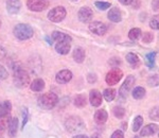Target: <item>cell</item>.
Instances as JSON below:
<instances>
[{
	"mask_svg": "<svg viewBox=\"0 0 159 138\" xmlns=\"http://www.w3.org/2000/svg\"><path fill=\"white\" fill-rule=\"evenodd\" d=\"M121 64V60L119 58H112L109 60V65L111 66H119Z\"/></svg>",
	"mask_w": 159,
	"mask_h": 138,
	"instance_id": "obj_38",
	"label": "cell"
},
{
	"mask_svg": "<svg viewBox=\"0 0 159 138\" xmlns=\"http://www.w3.org/2000/svg\"><path fill=\"white\" fill-rule=\"evenodd\" d=\"M134 138H139V137H138V136H136V137H134Z\"/></svg>",
	"mask_w": 159,
	"mask_h": 138,
	"instance_id": "obj_50",
	"label": "cell"
},
{
	"mask_svg": "<svg viewBox=\"0 0 159 138\" xmlns=\"http://www.w3.org/2000/svg\"><path fill=\"white\" fill-rule=\"evenodd\" d=\"M133 98L136 99V100H140V99H142L143 97L145 96V89L143 87H136L133 89Z\"/></svg>",
	"mask_w": 159,
	"mask_h": 138,
	"instance_id": "obj_23",
	"label": "cell"
},
{
	"mask_svg": "<svg viewBox=\"0 0 159 138\" xmlns=\"http://www.w3.org/2000/svg\"><path fill=\"white\" fill-rule=\"evenodd\" d=\"M96 81H97V75H92V73H90V75L88 76V82L89 83H94Z\"/></svg>",
	"mask_w": 159,
	"mask_h": 138,
	"instance_id": "obj_41",
	"label": "cell"
},
{
	"mask_svg": "<svg viewBox=\"0 0 159 138\" xmlns=\"http://www.w3.org/2000/svg\"><path fill=\"white\" fill-rule=\"evenodd\" d=\"M148 84L151 86V87H156V86H158L159 85V75L151 76L148 80Z\"/></svg>",
	"mask_w": 159,
	"mask_h": 138,
	"instance_id": "obj_30",
	"label": "cell"
},
{
	"mask_svg": "<svg viewBox=\"0 0 159 138\" xmlns=\"http://www.w3.org/2000/svg\"><path fill=\"white\" fill-rule=\"evenodd\" d=\"M21 9V2L20 0H7V10L10 14H17Z\"/></svg>",
	"mask_w": 159,
	"mask_h": 138,
	"instance_id": "obj_12",
	"label": "cell"
},
{
	"mask_svg": "<svg viewBox=\"0 0 159 138\" xmlns=\"http://www.w3.org/2000/svg\"><path fill=\"white\" fill-rule=\"evenodd\" d=\"M73 138H88L86 136V135H76V136H74Z\"/></svg>",
	"mask_w": 159,
	"mask_h": 138,
	"instance_id": "obj_45",
	"label": "cell"
},
{
	"mask_svg": "<svg viewBox=\"0 0 159 138\" xmlns=\"http://www.w3.org/2000/svg\"><path fill=\"white\" fill-rule=\"evenodd\" d=\"M123 76V72L121 69L119 68H115V69H111L108 73L106 75V78H105V81L108 85H115V84L119 83V81L122 79Z\"/></svg>",
	"mask_w": 159,
	"mask_h": 138,
	"instance_id": "obj_8",
	"label": "cell"
},
{
	"mask_svg": "<svg viewBox=\"0 0 159 138\" xmlns=\"http://www.w3.org/2000/svg\"><path fill=\"white\" fill-rule=\"evenodd\" d=\"M74 105L76 107H84L86 105V97L84 94H76V97L74 98Z\"/></svg>",
	"mask_w": 159,
	"mask_h": 138,
	"instance_id": "obj_24",
	"label": "cell"
},
{
	"mask_svg": "<svg viewBox=\"0 0 159 138\" xmlns=\"http://www.w3.org/2000/svg\"><path fill=\"white\" fill-rule=\"evenodd\" d=\"M153 39H154V36H153L152 33H150V32L144 33V35H143V37H142V42L143 43H147V44H148V43H151V42H153Z\"/></svg>",
	"mask_w": 159,
	"mask_h": 138,
	"instance_id": "obj_35",
	"label": "cell"
},
{
	"mask_svg": "<svg viewBox=\"0 0 159 138\" xmlns=\"http://www.w3.org/2000/svg\"><path fill=\"white\" fill-rule=\"evenodd\" d=\"M3 129H4V126H2V124H0V132H2V131H3Z\"/></svg>",
	"mask_w": 159,
	"mask_h": 138,
	"instance_id": "obj_47",
	"label": "cell"
},
{
	"mask_svg": "<svg viewBox=\"0 0 159 138\" xmlns=\"http://www.w3.org/2000/svg\"><path fill=\"white\" fill-rule=\"evenodd\" d=\"M134 84H135L134 76H129L126 79H125L124 83L122 84V86L119 89V97L122 99V100H124V99L127 97V94L130 91V89H132V87L134 86Z\"/></svg>",
	"mask_w": 159,
	"mask_h": 138,
	"instance_id": "obj_7",
	"label": "cell"
},
{
	"mask_svg": "<svg viewBox=\"0 0 159 138\" xmlns=\"http://www.w3.org/2000/svg\"><path fill=\"white\" fill-rule=\"evenodd\" d=\"M85 50L83 48H76L73 51V58L76 63H83L85 60Z\"/></svg>",
	"mask_w": 159,
	"mask_h": 138,
	"instance_id": "obj_21",
	"label": "cell"
},
{
	"mask_svg": "<svg viewBox=\"0 0 159 138\" xmlns=\"http://www.w3.org/2000/svg\"><path fill=\"white\" fill-rule=\"evenodd\" d=\"M58 102V97L54 93H46L38 98V105L43 109L53 108Z\"/></svg>",
	"mask_w": 159,
	"mask_h": 138,
	"instance_id": "obj_1",
	"label": "cell"
},
{
	"mask_svg": "<svg viewBox=\"0 0 159 138\" xmlns=\"http://www.w3.org/2000/svg\"><path fill=\"white\" fill-rule=\"evenodd\" d=\"M66 9L64 7H55L48 13V18L53 22H61L66 17Z\"/></svg>",
	"mask_w": 159,
	"mask_h": 138,
	"instance_id": "obj_5",
	"label": "cell"
},
{
	"mask_svg": "<svg viewBox=\"0 0 159 138\" xmlns=\"http://www.w3.org/2000/svg\"><path fill=\"white\" fill-rule=\"evenodd\" d=\"M32 27L27 24H18L14 28V35L19 40H27L33 36Z\"/></svg>",
	"mask_w": 159,
	"mask_h": 138,
	"instance_id": "obj_2",
	"label": "cell"
},
{
	"mask_svg": "<svg viewBox=\"0 0 159 138\" xmlns=\"http://www.w3.org/2000/svg\"><path fill=\"white\" fill-rule=\"evenodd\" d=\"M45 88V81L43 79H35L31 84V90L33 91H42Z\"/></svg>",
	"mask_w": 159,
	"mask_h": 138,
	"instance_id": "obj_22",
	"label": "cell"
},
{
	"mask_svg": "<svg viewBox=\"0 0 159 138\" xmlns=\"http://www.w3.org/2000/svg\"><path fill=\"white\" fill-rule=\"evenodd\" d=\"M143 123V118L141 116H137L134 120V124H133V131L134 132H138L141 129Z\"/></svg>",
	"mask_w": 159,
	"mask_h": 138,
	"instance_id": "obj_29",
	"label": "cell"
},
{
	"mask_svg": "<svg viewBox=\"0 0 159 138\" xmlns=\"http://www.w3.org/2000/svg\"><path fill=\"white\" fill-rule=\"evenodd\" d=\"M70 1H78V0H70Z\"/></svg>",
	"mask_w": 159,
	"mask_h": 138,
	"instance_id": "obj_48",
	"label": "cell"
},
{
	"mask_svg": "<svg viewBox=\"0 0 159 138\" xmlns=\"http://www.w3.org/2000/svg\"><path fill=\"white\" fill-rule=\"evenodd\" d=\"M112 113H114L115 117L118 119H122L125 115V109L122 106H115L112 109Z\"/></svg>",
	"mask_w": 159,
	"mask_h": 138,
	"instance_id": "obj_28",
	"label": "cell"
},
{
	"mask_svg": "<svg viewBox=\"0 0 159 138\" xmlns=\"http://www.w3.org/2000/svg\"><path fill=\"white\" fill-rule=\"evenodd\" d=\"M120 3H122L123 6H129V4H132L133 0H119Z\"/></svg>",
	"mask_w": 159,
	"mask_h": 138,
	"instance_id": "obj_42",
	"label": "cell"
},
{
	"mask_svg": "<svg viewBox=\"0 0 159 138\" xmlns=\"http://www.w3.org/2000/svg\"><path fill=\"white\" fill-rule=\"evenodd\" d=\"M110 138H124V134H123L122 131L118 130V131H115L114 133H112V135Z\"/></svg>",
	"mask_w": 159,
	"mask_h": 138,
	"instance_id": "obj_39",
	"label": "cell"
},
{
	"mask_svg": "<svg viewBox=\"0 0 159 138\" xmlns=\"http://www.w3.org/2000/svg\"><path fill=\"white\" fill-rule=\"evenodd\" d=\"M12 109V104L10 101L0 102V118L7 117Z\"/></svg>",
	"mask_w": 159,
	"mask_h": 138,
	"instance_id": "obj_17",
	"label": "cell"
},
{
	"mask_svg": "<svg viewBox=\"0 0 159 138\" xmlns=\"http://www.w3.org/2000/svg\"><path fill=\"white\" fill-rule=\"evenodd\" d=\"M150 118L154 121H159V106L154 107L150 112Z\"/></svg>",
	"mask_w": 159,
	"mask_h": 138,
	"instance_id": "obj_33",
	"label": "cell"
},
{
	"mask_svg": "<svg viewBox=\"0 0 159 138\" xmlns=\"http://www.w3.org/2000/svg\"><path fill=\"white\" fill-rule=\"evenodd\" d=\"M17 130H18V119L12 118L9 122V136L10 137L16 136Z\"/></svg>",
	"mask_w": 159,
	"mask_h": 138,
	"instance_id": "obj_20",
	"label": "cell"
},
{
	"mask_svg": "<svg viewBox=\"0 0 159 138\" xmlns=\"http://www.w3.org/2000/svg\"><path fill=\"white\" fill-rule=\"evenodd\" d=\"M27 7L33 12H42L49 7V0H28Z\"/></svg>",
	"mask_w": 159,
	"mask_h": 138,
	"instance_id": "obj_6",
	"label": "cell"
},
{
	"mask_svg": "<svg viewBox=\"0 0 159 138\" xmlns=\"http://www.w3.org/2000/svg\"><path fill=\"white\" fill-rule=\"evenodd\" d=\"M71 44L70 42H57L55 45V50L57 53H60L61 55L68 54V52L70 51Z\"/></svg>",
	"mask_w": 159,
	"mask_h": 138,
	"instance_id": "obj_14",
	"label": "cell"
},
{
	"mask_svg": "<svg viewBox=\"0 0 159 138\" xmlns=\"http://www.w3.org/2000/svg\"><path fill=\"white\" fill-rule=\"evenodd\" d=\"M72 79V72L68 69L65 70H61L60 72L56 73L55 80L58 84H66L68 82H70V80Z\"/></svg>",
	"mask_w": 159,
	"mask_h": 138,
	"instance_id": "obj_10",
	"label": "cell"
},
{
	"mask_svg": "<svg viewBox=\"0 0 159 138\" xmlns=\"http://www.w3.org/2000/svg\"><path fill=\"white\" fill-rule=\"evenodd\" d=\"M107 118H108V115L105 109H99L94 114V120L99 124H104L107 121Z\"/></svg>",
	"mask_w": 159,
	"mask_h": 138,
	"instance_id": "obj_19",
	"label": "cell"
},
{
	"mask_svg": "<svg viewBox=\"0 0 159 138\" xmlns=\"http://www.w3.org/2000/svg\"><path fill=\"white\" fill-rule=\"evenodd\" d=\"M150 27L153 30H159V15H155L152 17L150 21Z\"/></svg>",
	"mask_w": 159,
	"mask_h": 138,
	"instance_id": "obj_32",
	"label": "cell"
},
{
	"mask_svg": "<svg viewBox=\"0 0 159 138\" xmlns=\"http://www.w3.org/2000/svg\"><path fill=\"white\" fill-rule=\"evenodd\" d=\"M52 39L55 40L56 43L57 42H70L71 43L72 38L69 36L68 34H66V33H63L60 31H54L52 33Z\"/></svg>",
	"mask_w": 159,
	"mask_h": 138,
	"instance_id": "obj_18",
	"label": "cell"
},
{
	"mask_svg": "<svg viewBox=\"0 0 159 138\" xmlns=\"http://www.w3.org/2000/svg\"><path fill=\"white\" fill-rule=\"evenodd\" d=\"M91 138H101V136H100L99 134H93V135L91 136Z\"/></svg>",
	"mask_w": 159,
	"mask_h": 138,
	"instance_id": "obj_46",
	"label": "cell"
},
{
	"mask_svg": "<svg viewBox=\"0 0 159 138\" xmlns=\"http://www.w3.org/2000/svg\"><path fill=\"white\" fill-rule=\"evenodd\" d=\"M155 57H156V52H151L148 53L145 55V58H147V64L148 67H154V64H155Z\"/></svg>",
	"mask_w": 159,
	"mask_h": 138,
	"instance_id": "obj_31",
	"label": "cell"
},
{
	"mask_svg": "<svg viewBox=\"0 0 159 138\" xmlns=\"http://www.w3.org/2000/svg\"><path fill=\"white\" fill-rule=\"evenodd\" d=\"M92 17H93V13L90 7H84L79 11V19L82 22H89L92 19Z\"/></svg>",
	"mask_w": 159,
	"mask_h": 138,
	"instance_id": "obj_11",
	"label": "cell"
},
{
	"mask_svg": "<svg viewBox=\"0 0 159 138\" xmlns=\"http://www.w3.org/2000/svg\"><path fill=\"white\" fill-rule=\"evenodd\" d=\"M158 131V126L155 123H150L148 126H145L141 130L140 135L141 136H151V135H154L156 132Z\"/></svg>",
	"mask_w": 159,
	"mask_h": 138,
	"instance_id": "obj_16",
	"label": "cell"
},
{
	"mask_svg": "<svg viewBox=\"0 0 159 138\" xmlns=\"http://www.w3.org/2000/svg\"><path fill=\"white\" fill-rule=\"evenodd\" d=\"M0 27H1V20H0Z\"/></svg>",
	"mask_w": 159,
	"mask_h": 138,
	"instance_id": "obj_49",
	"label": "cell"
},
{
	"mask_svg": "<svg viewBox=\"0 0 159 138\" xmlns=\"http://www.w3.org/2000/svg\"><path fill=\"white\" fill-rule=\"evenodd\" d=\"M4 57H6V50L3 49V47L0 46V61H1Z\"/></svg>",
	"mask_w": 159,
	"mask_h": 138,
	"instance_id": "obj_43",
	"label": "cell"
},
{
	"mask_svg": "<svg viewBox=\"0 0 159 138\" xmlns=\"http://www.w3.org/2000/svg\"><path fill=\"white\" fill-rule=\"evenodd\" d=\"M7 76H9V73H7V69L0 65V80H6Z\"/></svg>",
	"mask_w": 159,
	"mask_h": 138,
	"instance_id": "obj_36",
	"label": "cell"
},
{
	"mask_svg": "<svg viewBox=\"0 0 159 138\" xmlns=\"http://www.w3.org/2000/svg\"><path fill=\"white\" fill-rule=\"evenodd\" d=\"M0 138H2V137H0Z\"/></svg>",
	"mask_w": 159,
	"mask_h": 138,
	"instance_id": "obj_51",
	"label": "cell"
},
{
	"mask_svg": "<svg viewBox=\"0 0 159 138\" xmlns=\"http://www.w3.org/2000/svg\"><path fill=\"white\" fill-rule=\"evenodd\" d=\"M108 18L112 22H120L122 20V14L118 7H111L108 12Z\"/></svg>",
	"mask_w": 159,
	"mask_h": 138,
	"instance_id": "obj_15",
	"label": "cell"
},
{
	"mask_svg": "<svg viewBox=\"0 0 159 138\" xmlns=\"http://www.w3.org/2000/svg\"><path fill=\"white\" fill-rule=\"evenodd\" d=\"M89 101H90L92 106L94 107L100 106L102 103V94L99 90H97V89L91 90L90 94H89Z\"/></svg>",
	"mask_w": 159,
	"mask_h": 138,
	"instance_id": "obj_13",
	"label": "cell"
},
{
	"mask_svg": "<svg viewBox=\"0 0 159 138\" xmlns=\"http://www.w3.org/2000/svg\"><path fill=\"white\" fill-rule=\"evenodd\" d=\"M140 36H141V30L139 29V28H134V29H132L129 32V37L132 40L139 39Z\"/></svg>",
	"mask_w": 159,
	"mask_h": 138,
	"instance_id": "obj_26",
	"label": "cell"
},
{
	"mask_svg": "<svg viewBox=\"0 0 159 138\" xmlns=\"http://www.w3.org/2000/svg\"><path fill=\"white\" fill-rule=\"evenodd\" d=\"M89 30L96 35H104L107 31V27L106 25L103 24L101 21H93L89 25Z\"/></svg>",
	"mask_w": 159,
	"mask_h": 138,
	"instance_id": "obj_9",
	"label": "cell"
},
{
	"mask_svg": "<svg viewBox=\"0 0 159 138\" xmlns=\"http://www.w3.org/2000/svg\"><path fill=\"white\" fill-rule=\"evenodd\" d=\"M30 83V76L24 69H17L14 73V84L18 88H25Z\"/></svg>",
	"mask_w": 159,
	"mask_h": 138,
	"instance_id": "obj_4",
	"label": "cell"
},
{
	"mask_svg": "<svg viewBox=\"0 0 159 138\" xmlns=\"http://www.w3.org/2000/svg\"><path fill=\"white\" fill-rule=\"evenodd\" d=\"M65 126L66 130L70 133H78L82 130L85 129V123L82 120V118H80L78 116H71L67 118L65 122Z\"/></svg>",
	"mask_w": 159,
	"mask_h": 138,
	"instance_id": "obj_3",
	"label": "cell"
},
{
	"mask_svg": "<svg viewBox=\"0 0 159 138\" xmlns=\"http://www.w3.org/2000/svg\"><path fill=\"white\" fill-rule=\"evenodd\" d=\"M126 61L130 64V65H137V64H139V62H140L139 57L132 52L126 55Z\"/></svg>",
	"mask_w": 159,
	"mask_h": 138,
	"instance_id": "obj_27",
	"label": "cell"
},
{
	"mask_svg": "<svg viewBox=\"0 0 159 138\" xmlns=\"http://www.w3.org/2000/svg\"><path fill=\"white\" fill-rule=\"evenodd\" d=\"M28 117H29V115H28V109L27 108H24V112H22V124H21V129H24L25 123L28 122Z\"/></svg>",
	"mask_w": 159,
	"mask_h": 138,
	"instance_id": "obj_37",
	"label": "cell"
},
{
	"mask_svg": "<svg viewBox=\"0 0 159 138\" xmlns=\"http://www.w3.org/2000/svg\"><path fill=\"white\" fill-rule=\"evenodd\" d=\"M152 7L154 11H159V0H153Z\"/></svg>",
	"mask_w": 159,
	"mask_h": 138,
	"instance_id": "obj_40",
	"label": "cell"
},
{
	"mask_svg": "<svg viewBox=\"0 0 159 138\" xmlns=\"http://www.w3.org/2000/svg\"><path fill=\"white\" fill-rule=\"evenodd\" d=\"M103 97H104L105 100H106L107 102L112 101L115 99V97H116V90H115L114 88L105 89L104 93H103Z\"/></svg>",
	"mask_w": 159,
	"mask_h": 138,
	"instance_id": "obj_25",
	"label": "cell"
},
{
	"mask_svg": "<svg viewBox=\"0 0 159 138\" xmlns=\"http://www.w3.org/2000/svg\"><path fill=\"white\" fill-rule=\"evenodd\" d=\"M96 7H98L99 10H101V11H104V10H107L108 7H110V3H108V2H103V1H97Z\"/></svg>",
	"mask_w": 159,
	"mask_h": 138,
	"instance_id": "obj_34",
	"label": "cell"
},
{
	"mask_svg": "<svg viewBox=\"0 0 159 138\" xmlns=\"http://www.w3.org/2000/svg\"><path fill=\"white\" fill-rule=\"evenodd\" d=\"M45 39L47 40V42H48V44H49V45H52V39H51L50 37L46 36V37H45Z\"/></svg>",
	"mask_w": 159,
	"mask_h": 138,
	"instance_id": "obj_44",
	"label": "cell"
}]
</instances>
